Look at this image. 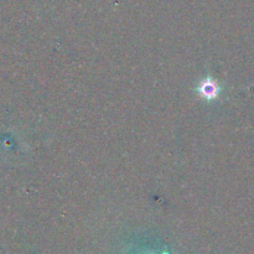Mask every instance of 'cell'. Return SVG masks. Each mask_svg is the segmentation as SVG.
I'll use <instances>...</instances> for the list:
<instances>
[{
  "mask_svg": "<svg viewBox=\"0 0 254 254\" xmlns=\"http://www.w3.org/2000/svg\"><path fill=\"white\" fill-rule=\"evenodd\" d=\"M197 92L205 99H213L218 96L220 87H218L217 82L213 81L212 78H206L198 84Z\"/></svg>",
  "mask_w": 254,
  "mask_h": 254,
  "instance_id": "1",
  "label": "cell"
}]
</instances>
